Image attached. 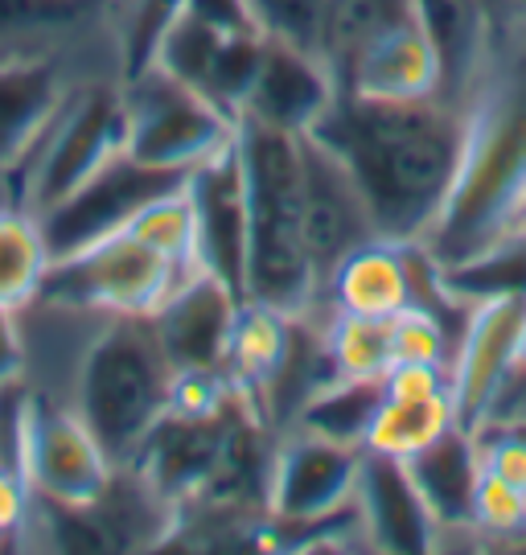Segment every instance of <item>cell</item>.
I'll return each instance as SVG.
<instances>
[{"label":"cell","instance_id":"4316f807","mask_svg":"<svg viewBox=\"0 0 526 555\" xmlns=\"http://www.w3.org/2000/svg\"><path fill=\"white\" fill-rule=\"evenodd\" d=\"M325 330L333 378H383L395 366L390 354V318H354V313H317Z\"/></svg>","mask_w":526,"mask_h":555},{"label":"cell","instance_id":"52a82bcc","mask_svg":"<svg viewBox=\"0 0 526 555\" xmlns=\"http://www.w3.org/2000/svg\"><path fill=\"white\" fill-rule=\"evenodd\" d=\"M190 276L174 259L153 251L132 231L99 238L75 256H62L50 263L41 297L107 313V318H153L161 300Z\"/></svg>","mask_w":526,"mask_h":555},{"label":"cell","instance_id":"5b68a950","mask_svg":"<svg viewBox=\"0 0 526 555\" xmlns=\"http://www.w3.org/2000/svg\"><path fill=\"white\" fill-rule=\"evenodd\" d=\"M119 75H95L75 87L59 119L50 124L38 153L29 157L17 181L13 202L46 215L62 198H70L87 178H95L112 157L124 153L128 116H124V87Z\"/></svg>","mask_w":526,"mask_h":555},{"label":"cell","instance_id":"d6a6232c","mask_svg":"<svg viewBox=\"0 0 526 555\" xmlns=\"http://www.w3.org/2000/svg\"><path fill=\"white\" fill-rule=\"evenodd\" d=\"M473 535L482 543H502V547L526 543V494L489 469H482L477 494H473Z\"/></svg>","mask_w":526,"mask_h":555},{"label":"cell","instance_id":"8fae6325","mask_svg":"<svg viewBox=\"0 0 526 555\" xmlns=\"http://www.w3.org/2000/svg\"><path fill=\"white\" fill-rule=\"evenodd\" d=\"M119 0H0V59L78 54L119 70Z\"/></svg>","mask_w":526,"mask_h":555},{"label":"cell","instance_id":"f546056e","mask_svg":"<svg viewBox=\"0 0 526 555\" xmlns=\"http://www.w3.org/2000/svg\"><path fill=\"white\" fill-rule=\"evenodd\" d=\"M222 41H227L222 29L190 17V13H181V17L169 25V34L161 38V46H156V54L149 66H161L165 75H174L177 82H185V87H194V91L206 95L210 66H215Z\"/></svg>","mask_w":526,"mask_h":555},{"label":"cell","instance_id":"6da1fadb","mask_svg":"<svg viewBox=\"0 0 526 555\" xmlns=\"http://www.w3.org/2000/svg\"><path fill=\"white\" fill-rule=\"evenodd\" d=\"M350 169L383 238H428L465 144V103L432 100H358L337 95L330 116L309 132Z\"/></svg>","mask_w":526,"mask_h":555},{"label":"cell","instance_id":"74e56055","mask_svg":"<svg viewBox=\"0 0 526 555\" xmlns=\"http://www.w3.org/2000/svg\"><path fill=\"white\" fill-rule=\"evenodd\" d=\"M29 502H34L29 481L0 465V543L21 539V527H25V518H29Z\"/></svg>","mask_w":526,"mask_h":555},{"label":"cell","instance_id":"836d02e7","mask_svg":"<svg viewBox=\"0 0 526 555\" xmlns=\"http://www.w3.org/2000/svg\"><path fill=\"white\" fill-rule=\"evenodd\" d=\"M452 346H457V330L424 305H408L403 313L390 318V354H395V362L452 366Z\"/></svg>","mask_w":526,"mask_h":555},{"label":"cell","instance_id":"f35d334b","mask_svg":"<svg viewBox=\"0 0 526 555\" xmlns=\"http://www.w3.org/2000/svg\"><path fill=\"white\" fill-rule=\"evenodd\" d=\"M185 13L215 25L222 34H259L247 0H185Z\"/></svg>","mask_w":526,"mask_h":555},{"label":"cell","instance_id":"d590c367","mask_svg":"<svg viewBox=\"0 0 526 555\" xmlns=\"http://www.w3.org/2000/svg\"><path fill=\"white\" fill-rule=\"evenodd\" d=\"M477 449H482V469H489L493 477H502L506 486L526 494V424L482 428Z\"/></svg>","mask_w":526,"mask_h":555},{"label":"cell","instance_id":"83f0119b","mask_svg":"<svg viewBox=\"0 0 526 555\" xmlns=\"http://www.w3.org/2000/svg\"><path fill=\"white\" fill-rule=\"evenodd\" d=\"M440 276L452 297L465 305L482 297H526V231L502 235L493 247L465 263L440 268Z\"/></svg>","mask_w":526,"mask_h":555},{"label":"cell","instance_id":"b9f144b4","mask_svg":"<svg viewBox=\"0 0 526 555\" xmlns=\"http://www.w3.org/2000/svg\"><path fill=\"white\" fill-rule=\"evenodd\" d=\"M514 362H518V366H526V325H523V334H518V350H514Z\"/></svg>","mask_w":526,"mask_h":555},{"label":"cell","instance_id":"4fadbf2b","mask_svg":"<svg viewBox=\"0 0 526 555\" xmlns=\"http://www.w3.org/2000/svg\"><path fill=\"white\" fill-rule=\"evenodd\" d=\"M523 325L526 297H482L469 305L449 366V396L452 412H457V428H465V433L482 428L489 399L514 366Z\"/></svg>","mask_w":526,"mask_h":555},{"label":"cell","instance_id":"8992f818","mask_svg":"<svg viewBox=\"0 0 526 555\" xmlns=\"http://www.w3.org/2000/svg\"><path fill=\"white\" fill-rule=\"evenodd\" d=\"M119 87H124V116H128L124 153L140 165L190 173L202 160L234 144L239 119L215 107L202 91L165 75L161 66H144Z\"/></svg>","mask_w":526,"mask_h":555},{"label":"cell","instance_id":"7402d4cb","mask_svg":"<svg viewBox=\"0 0 526 555\" xmlns=\"http://www.w3.org/2000/svg\"><path fill=\"white\" fill-rule=\"evenodd\" d=\"M293 321L288 313H280L272 305L259 300H243L239 318H234L231 334V358H227V375H231L234 391L243 399H252V408L259 412V403L268 396V387L275 383L288 346H293Z\"/></svg>","mask_w":526,"mask_h":555},{"label":"cell","instance_id":"7a4b0ae2","mask_svg":"<svg viewBox=\"0 0 526 555\" xmlns=\"http://www.w3.org/2000/svg\"><path fill=\"white\" fill-rule=\"evenodd\" d=\"M526 185V29L493 41L482 75L465 95V144L452 194L428 231L440 268L482 256L506 235Z\"/></svg>","mask_w":526,"mask_h":555},{"label":"cell","instance_id":"ba28073f","mask_svg":"<svg viewBox=\"0 0 526 555\" xmlns=\"http://www.w3.org/2000/svg\"><path fill=\"white\" fill-rule=\"evenodd\" d=\"M362 449L288 428L275 437L268 465V518L280 531H312L354 506Z\"/></svg>","mask_w":526,"mask_h":555},{"label":"cell","instance_id":"f1b7e54d","mask_svg":"<svg viewBox=\"0 0 526 555\" xmlns=\"http://www.w3.org/2000/svg\"><path fill=\"white\" fill-rule=\"evenodd\" d=\"M124 231H132L137 238H144L153 251H161L165 259H174L177 268L185 272H202L197 263V222H194V202H190V190L185 181L153 198L137 219L128 222Z\"/></svg>","mask_w":526,"mask_h":555},{"label":"cell","instance_id":"5bb4252c","mask_svg":"<svg viewBox=\"0 0 526 555\" xmlns=\"http://www.w3.org/2000/svg\"><path fill=\"white\" fill-rule=\"evenodd\" d=\"M185 190L194 202L202 272L218 276L234 297L247 300V190L239 149L227 144L222 153L190 169Z\"/></svg>","mask_w":526,"mask_h":555},{"label":"cell","instance_id":"ac0fdd59","mask_svg":"<svg viewBox=\"0 0 526 555\" xmlns=\"http://www.w3.org/2000/svg\"><path fill=\"white\" fill-rule=\"evenodd\" d=\"M342 91L358 100H432L445 95V66L424 25L411 17L362 46L342 70Z\"/></svg>","mask_w":526,"mask_h":555},{"label":"cell","instance_id":"30bf717a","mask_svg":"<svg viewBox=\"0 0 526 555\" xmlns=\"http://www.w3.org/2000/svg\"><path fill=\"white\" fill-rule=\"evenodd\" d=\"M116 461L99 444L70 403L34 391L25 433V481L38 498L62 506H91L112 486Z\"/></svg>","mask_w":526,"mask_h":555},{"label":"cell","instance_id":"2e32d148","mask_svg":"<svg viewBox=\"0 0 526 555\" xmlns=\"http://www.w3.org/2000/svg\"><path fill=\"white\" fill-rule=\"evenodd\" d=\"M354 518L371 552L424 555L440 552V531L420 494L408 461L362 449V469L354 486Z\"/></svg>","mask_w":526,"mask_h":555},{"label":"cell","instance_id":"8d00e7d4","mask_svg":"<svg viewBox=\"0 0 526 555\" xmlns=\"http://www.w3.org/2000/svg\"><path fill=\"white\" fill-rule=\"evenodd\" d=\"M383 396L387 399L449 396V366H432V362H395L387 375H383Z\"/></svg>","mask_w":526,"mask_h":555},{"label":"cell","instance_id":"e575fe53","mask_svg":"<svg viewBox=\"0 0 526 555\" xmlns=\"http://www.w3.org/2000/svg\"><path fill=\"white\" fill-rule=\"evenodd\" d=\"M247 4H252V17L264 38H280L305 46V50H317L325 0H247Z\"/></svg>","mask_w":526,"mask_h":555},{"label":"cell","instance_id":"9a60e30c","mask_svg":"<svg viewBox=\"0 0 526 555\" xmlns=\"http://www.w3.org/2000/svg\"><path fill=\"white\" fill-rule=\"evenodd\" d=\"M337 95H342V87L333 79L330 62L317 50L264 38L259 75H255V87L239 119H255V124L288 132V137H309L312 128L330 116Z\"/></svg>","mask_w":526,"mask_h":555},{"label":"cell","instance_id":"603a6c76","mask_svg":"<svg viewBox=\"0 0 526 555\" xmlns=\"http://www.w3.org/2000/svg\"><path fill=\"white\" fill-rule=\"evenodd\" d=\"M50 263L54 256L38 215L17 202H0V309H25L41 293Z\"/></svg>","mask_w":526,"mask_h":555},{"label":"cell","instance_id":"cb8c5ba5","mask_svg":"<svg viewBox=\"0 0 526 555\" xmlns=\"http://www.w3.org/2000/svg\"><path fill=\"white\" fill-rule=\"evenodd\" d=\"M457 428V412H452V396H432V399H387L379 403L362 449L367 453H383L395 461H411L424 453L428 444Z\"/></svg>","mask_w":526,"mask_h":555},{"label":"cell","instance_id":"d4e9b609","mask_svg":"<svg viewBox=\"0 0 526 555\" xmlns=\"http://www.w3.org/2000/svg\"><path fill=\"white\" fill-rule=\"evenodd\" d=\"M411 17H415L411 0H325L317 54L330 62L333 79L342 87V70L354 62V54Z\"/></svg>","mask_w":526,"mask_h":555},{"label":"cell","instance_id":"ffe728a7","mask_svg":"<svg viewBox=\"0 0 526 555\" xmlns=\"http://www.w3.org/2000/svg\"><path fill=\"white\" fill-rule=\"evenodd\" d=\"M408 469L436 518L440 547L452 535H473V494H477V477H482L477 437L465 428H449L436 444L411 456Z\"/></svg>","mask_w":526,"mask_h":555},{"label":"cell","instance_id":"3957f363","mask_svg":"<svg viewBox=\"0 0 526 555\" xmlns=\"http://www.w3.org/2000/svg\"><path fill=\"white\" fill-rule=\"evenodd\" d=\"M234 149L247 190V300L288 318L312 313L317 272L305 243V157L300 137L239 119Z\"/></svg>","mask_w":526,"mask_h":555},{"label":"cell","instance_id":"277c9868","mask_svg":"<svg viewBox=\"0 0 526 555\" xmlns=\"http://www.w3.org/2000/svg\"><path fill=\"white\" fill-rule=\"evenodd\" d=\"M177 366L169 362L149 318H103L78 358L66 403L99 437L116 465L140 453L161 420L169 416Z\"/></svg>","mask_w":526,"mask_h":555},{"label":"cell","instance_id":"7c38bea8","mask_svg":"<svg viewBox=\"0 0 526 555\" xmlns=\"http://www.w3.org/2000/svg\"><path fill=\"white\" fill-rule=\"evenodd\" d=\"M300 157H305V243H309L317 297H321L333 268L350 256L354 247L379 238V222H374L358 181L350 178V169L333 157L321 140L300 137Z\"/></svg>","mask_w":526,"mask_h":555},{"label":"cell","instance_id":"4dcf8cb0","mask_svg":"<svg viewBox=\"0 0 526 555\" xmlns=\"http://www.w3.org/2000/svg\"><path fill=\"white\" fill-rule=\"evenodd\" d=\"M185 13V0H119L116 4V54L119 79L137 75L153 62L169 25Z\"/></svg>","mask_w":526,"mask_h":555},{"label":"cell","instance_id":"60d3db41","mask_svg":"<svg viewBox=\"0 0 526 555\" xmlns=\"http://www.w3.org/2000/svg\"><path fill=\"white\" fill-rule=\"evenodd\" d=\"M510 29H526V0H510Z\"/></svg>","mask_w":526,"mask_h":555},{"label":"cell","instance_id":"484cf974","mask_svg":"<svg viewBox=\"0 0 526 555\" xmlns=\"http://www.w3.org/2000/svg\"><path fill=\"white\" fill-rule=\"evenodd\" d=\"M379 403H383V378H371V383L367 378H333L296 412L293 428L362 449Z\"/></svg>","mask_w":526,"mask_h":555},{"label":"cell","instance_id":"ab89813d","mask_svg":"<svg viewBox=\"0 0 526 555\" xmlns=\"http://www.w3.org/2000/svg\"><path fill=\"white\" fill-rule=\"evenodd\" d=\"M514 231H526V185H523V194H518V202H514L510 222H506V235H514Z\"/></svg>","mask_w":526,"mask_h":555},{"label":"cell","instance_id":"44dd1931","mask_svg":"<svg viewBox=\"0 0 526 555\" xmlns=\"http://www.w3.org/2000/svg\"><path fill=\"white\" fill-rule=\"evenodd\" d=\"M411 9L440 54L445 95L465 103L498 41V25L489 17L486 0H411Z\"/></svg>","mask_w":526,"mask_h":555},{"label":"cell","instance_id":"e0dca14e","mask_svg":"<svg viewBox=\"0 0 526 555\" xmlns=\"http://www.w3.org/2000/svg\"><path fill=\"white\" fill-rule=\"evenodd\" d=\"M239 305L218 276L190 272L149 321L177 371H227Z\"/></svg>","mask_w":526,"mask_h":555},{"label":"cell","instance_id":"d6986e66","mask_svg":"<svg viewBox=\"0 0 526 555\" xmlns=\"http://www.w3.org/2000/svg\"><path fill=\"white\" fill-rule=\"evenodd\" d=\"M411 305L408 238H371L330 272L312 313L395 318Z\"/></svg>","mask_w":526,"mask_h":555},{"label":"cell","instance_id":"1f68e13d","mask_svg":"<svg viewBox=\"0 0 526 555\" xmlns=\"http://www.w3.org/2000/svg\"><path fill=\"white\" fill-rule=\"evenodd\" d=\"M259 59H264V34H227L215 66H210L206 100L222 107L231 119H239L255 87V75H259Z\"/></svg>","mask_w":526,"mask_h":555},{"label":"cell","instance_id":"9c48e42d","mask_svg":"<svg viewBox=\"0 0 526 555\" xmlns=\"http://www.w3.org/2000/svg\"><path fill=\"white\" fill-rule=\"evenodd\" d=\"M190 173H174V169H153L140 165L128 153L112 157L95 178H87L70 198H62L54 210L38 215L50 256H75L82 247H91L99 238L116 235L128 222L137 219L140 210L153 198L177 190Z\"/></svg>","mask_w":526,"mask_h":555}]
</instances>
